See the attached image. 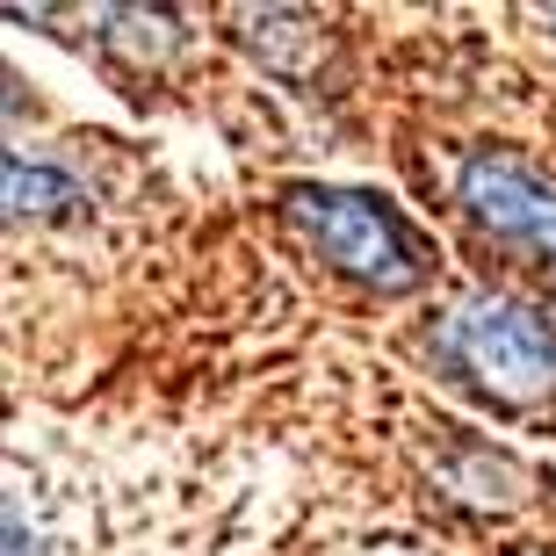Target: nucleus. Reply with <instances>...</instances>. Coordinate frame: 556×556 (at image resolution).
I'll use <instances>...</instances> for the list:
<instances>
[{"mask_svg":"<svg viewBox=\"0 0 556 556\" xmlns=\"http://www.w3.org/2000/svg\"><path fill=\"white\" fill-rule=\"evenodd\" d=\"M282 225L304 239L332 275L376 289V296H405L433 275V253L405 217L369 188H332V181H296L282 188Z\"/></svg>","mask_w":556,"mask_h":556,"instance_id":"obj_1","label":"nucleus"},{"mask_svg":"<svg viewBox=\"0 0 556 556\" xmlns=\"http://www.w3.org/2000/svg\"><path fill=\"white\" fill-rule=\"evenodd\" d=\"M433 354L492 405H535L556 391V326L514 296H463L433 326Z\"/></svg>","mask_w":556,"mask_h":556,"instance_id":"obj_2","label":"nucleus"},{"mask_svg":"<svg viewBox=\"0 0 556 556\" xmlns=\"http://www.w3.org/2000/svg\"><path fill=\"white\" fill-rule=\"evenodd\" d=\"M455 203L477 231H492V239L535 253V261H556V181L520 152H492V144L470 152L455 174Z\"/></svg>","mask_w":556,"mask_h":556,"instance_id":"obj_3","label":"nucleus"},{"mask_svg":"<svg viewBox=\"0 0 556 556\" xmlns=\"http://www.w3.org/2000/svg\"><path fill=\"white\" fill-rule=\"evenodd\" d=\"M441 477H448L455 498L492 506V514H506V506H520V498H528V470H520L506 448H484V441H463V448H455V463Z\"/></svg>","mask_w":556,"mask_h":556,"instance_id":"obj_4","label":"nucleus"},{"mask_svg":"<svg viewBox=\"0 0 556 556\" xmlns=\"http://www.w3.org/2000/svg\"><path fill=\"white\" fill-rule=\"evenodd\" d=\"M0 174H8V217H29V225L73 217L87 203V188L73 174H59V166H43V160H22V152H8Z\"/></svg>","mask_w":556,"mask_h":556,"instance_id":"obj_5","label":"nucleus"},{"mask_svg":"<svg viewBox=\"0 0 556 556\" xmlns=\"http://www.w3.org/2000/svg\"><path fill=\"white\" fill-rule=\"evenodd\" d=\"M109 29L102 37L116 43V51H130V59H166L174 43H181V22L166 15V8H109Z\"/></svg>","mask_w":556,"mask_h":556,"instance_id":"obj_6","label":"nucleus"},{"mask_svg":"<svg viewBox=\"0 0 556 556\" xmlns=\"http://www.w3.org/2000/svg\"><path fill=\"white\" fill-rule=\"evenodd\" d=\"M520 556H549V549H520Z\"/></svg>","mask_w":556,"mask_h":556,"instance_id":"obj_7","label":"nucleus"},{"mask_svg":"<svg viewBox=\"0 0 556 556\" xmlns=\"http://www.w3.org/2000/svg\"><path fill=\"white\" fill-rule=\"evenodd\" d=\"M549 484H556V477H549Z\"/></svg>","mask_w":556,"mask_h":556,"instance_id":"obj_8","label":"nucleus"}]
</instances>
